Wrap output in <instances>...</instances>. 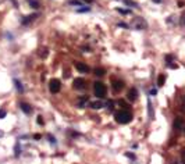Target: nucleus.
Segmentation results:
<instances>
[{
  "instance_id": "cd10ccee",
  "label": "nucleus",
  "mask_w": 185,
  "mask_h": 164,
  "mask_svg": "<svg viewBox=\"0 0 185 164\" xmlns=\"http://www.w3.org/2000/svg\"><path fill=\"white\" fill-rule=\"evenodd\" d=\"M118 26H123V28H128L127 24H124V22H118Z\"/></svg>"
},
{
  "instance_id": "473e14b6",
  "label": "nucleus",
  "mask_w": 185,
  "mask_h": 164,
  "mask_svg": "<svg viewBox=\"0 0 185 164\" xmlns=\"http://www.w3.org/2000/svg\"><path fill=\"white\" fill-rule=\"evenodd\" d=\"M182 107H184V110H185V96L182 97Z\"/></svg>"
},
{
  "instance_id": "0eeeda50",
  "label": "nucleus",
  "mask_w": 185,
  "mask_h": 164,
  "mask_svg": "<svg viewBox=\"0 0 185 164\" xmlns=\"http://www.w3.org/2000/svg\"><path fill=\"white\" fill-rule=\"evenodd\" d=\"M74 66H75V68L78 70V71H81V73H88V71H89V67H88L86 64H83V63H78V61H77Z\"/></svg>"
},
{
  "instance_id": "e433bc0d",
  "label": "nucleus",
  "mask_w": 185,
  "mask_h": 164,
  "mask_svg": "<svg viewBox=\"0 0 185 164\" xmlns=\"http://www.w3.org/2000/svg\"><path fill=\"white\" fill-rule=\"evenodd\" d=\"M153 2H155V3H160V2H161V0H153Z\"/></svg>"
},
{
  "instance_id": "f3484780",
  "label": "nucleus",
  "mask_w": 185,
  "mask_h": 164,
  "mask_svg": "<svg viewBox=\"0 0 185 164\" xmlns=\"http://www.w3.org/2000/svg\"><path fill=\"white\" fill-rule=\"evenodd\" d=\"M164 81H166V77H164V75H159V78H157V85H159V86H163Z\"/></svg>"
},
{
  "instance_id": "dca6fc26",
  "label": "nucleus",
  "mask_w": 185,
  "mask_h": 164,
  "mask_svg": "<svg viewBox=\"0 0 185 164\" xmlns=\"http://www.w3.org/2000/svg\"><path fill=\"white\" fill-rule=\"evenodd\" d=\"M88 11H91V8L85 6H80V8H77V13H88Z\"/></svg>"
},
{
  "instance_id": "9b49d317",
  "label": "nucleus",
  "mask_w": 185,
  "mask_h": 164,
  "mask_svg": "<svg viewBox=\"0 0 185 164\" xmlns=\"http://www.w3.org/2000/svg\"><path fill=\"white\" fill-rule=\"evenodd\" d=\"M91 107H92V109H95V110H100L103 107V103L99 102V100H98V102H92L91 103Z\"/></svg>"
},
{
  "instance_id": "a878e982",
  "label": "nucleus",
  "mask_w": 185,
  "mask_h": 164,
  "mask_svg": "<svg viewBox=\"0 0 185 164\" xmlns=\"http://www.w3.org/2000/svg\"><path fill=\"white\" fill-rule=\"evenodd\" d=\"M6 117V111L4 110H0V118H4Z\"/></svg>"
},
{
  "instance_id": "72a5a7b5",
  "label": "nucleus",
  "mask_w": 185,
  "mask_h": 164,
  "mask_svg": "<svg viewBox=\"0 0 185 164\" xmlns=\"http://www.w3.org/2000/svg\"><path fill=\"white\" fill-rule=\"evenodd\" d=\"M33 138H35V139H40V135H39V134H36V135L33 136Z\"/></svg>"
},
{
  "instance_id": "bb28decb",
  "label": "nucleus",
  "mask_w": 185,
  "mask_h": 164,
  "mask_svg": "<svg viewBox=\"0 0 185 164\" xmlns=\"http://www.w3.org/2000/svg\"><path fill=\"white\" fill-rule=\"evenodd\" d=\"M38 124H39V125H42V124H43V120H42V117H38Z\"/></svg>"
},
{
  "instance_id": "a211bd4d",
  "label": "nucleus",
  "mask_w": 185,
  "mask_h": 164,
  "mask_svg": "<svg viewBox=\"0 0 185 164\" xmlns=\"http://www.w3.org/2000/svg\"><path fill=\"white\" fill-rule=\"evenodd\" d=\"M14 84H15V86H17V89H18V92H22V91H24V88H22V85L20 84V81L15 79V81H14Z\"/></svg>"
},
{
  "instance_id": "6ab92c4d",
  "label": "nucleus",
  "mask_w": 185,
  "mask_h": 164,
  "mask_svg": "<svg viewBox=\"0 0 185 164\" xmlns=\"http://www.w3.org/2000/svg\"><path fill=\"white\" fill-rule=\"evenodd\" d=\"M40 57H43V58L47 57V49H46V48L40 50Z\"/></svg>"
},
{
  "instance_id": "393cba45",
  "label": "nucleus",
  "mask_w": 185,
  "mask_h": 164,
  "mask_svg": "<svg viewBox=\"0 0 185 164\" xmlns=\"http://www.w3.org/2000/svg\"><path fill=\"white\" fill-rule=\"evenodd\" d=\"M166 61L167 63H171V61H173V56H166Z\"/></svg>"
},
{
  "instance_id": "f704fd0d",
  "label": "nucleus",
  "mask_w": 185,
  "mask_h": 164,
  "mask_svg": "<svg viewBox=\"0 0 185 164\" xmlns=\"http://www.w3.org/2000/svg\"><path fill=\"white\" fill-rule=\"evenodd\" d=\"M182 159H184V161H185V149L182 150Z\"/></svg>"
},
{
  "instance_id": "c85d7f7f",
  "label": "nucleus",
  "mask_w": 185,
  "mask_h": 164,
  "mask_svg": "<svg viewBox=\"0 0 185 164\" xmlns=\"http://www.w3.org/2000/svg\"><path fill=\"white\" fill-rule=\"evenodd\" d=\"M181 24L182 25H185V13L182 14V17H181Z\"/></svg>"
},
{
  "instance_id": "c756f323",
  "label": "nucleus",
  "mask_w": 185,
  "mask_h": 164,
  "mask_svg": "<svg viewBox=\"0 0 185 164\" xmlns=\"http://www.w3.org/2000/svg\"><path fill=\"white\" fill-rule=\"evenodd\" d=\"M47 138L50 139V142H52V143H56V139L53 138V136H52V135H49V136H47Z\"/></svg>"
},
{
  "instance_id": "7ed1b4c3",
  "label": "nucleus",
  "mask_w": 185,
  "mask_h": 164,
  "mask_svg": "<svg viewBox=\"0 0 185 164\" xmlns=\"http://www.w3.org/2000/svg\"><path fill=\"white\" fill-rule=\"evenodd\" d=\"M146 26H148L146 21L143 18H141V17H136V18H134V21H132V28L138 29V31L146 29Z\"/></svg>"
},
{
  "instance_id": "423d86ee",
  "label": "nucleus",
  "mask_w": 185,
  "mask_h": 164,
  "mask_svg": "<svg viewBox=\"0 0 185 164\" xmlns=\"http://www.w3.org/2000/svg\"><path fill=\"white\" fill-rule=\"evenodd\" d=\"M74 88L75 89H83L85 88V79L83 78H77L74 81Z\"/></svg>"
},
{
  "instance_id": "20e7f679",
  "label": "nucleus",
  "mask_w": 185,
  "mask_h": 164,
  "mask_svg": "<svg viewBox=\"0 0 185 164\" xmlns=\"http://www.w3.org/2000/svg\"><path fill=\"white\" fill-rule=\"evenodd\" d=\"M60 88H61L60 81L58 79H50V82H49V89H50L52 93H58V92H60Z\"/></svg>"
},
{
  "instance_id": "1a4fd4ad",
  "label": "nucleus",
  "mask_w": 185,
  "mask_h": 164,
  "mask_svg": "<svg viewBox=\"0 0 185 164\" xmlns=\"http://www.w3.org/2000/svg\"><path fill=\"white\" fill-rule=\"evenodd\" d=\"M20 107H21V110H22V111H24L25 114H29L31 111H32L31 106H29V104H27V103H21V104H20Z\"/></svg>"
},
{
  "instance_id": "6e6552de",
  "label": "nucleus",
  "mask_w": 185,
  "mask_h": 164,
  "mask_svg": "<svg viewBox=\"0 0 185 164\" xmlns=\"http://www.w3.org/2000/svg\"><path fill=\"white\" fill-rule=\"evenodd\" d=\"M136 97H138V92H136V89H131V91L128 92L127 99L130 100V102H134V100H136Z\"/></svg>"
},
{
  "instance_id": "412c9836",
  "label": "nucleus",
  "mask_w": 185,
  "mask_h": 164,
  "mask_svg": "<svg viewBox=\"0 0 185 164\" xmlns=\"http://www.w3.org/2000/svg\"><path fill=\"white\" fill-rule=\"evenodd\" d=\"M148 107H149V116L153 117V110H152V103H150V100L148 102Z\"/></svg>"
},
{
  "instance_id": "4be33fe9",
  "label": "nucleus",
  "mask_w": 185,
  "mask_h": 164,
  "mask_svg": "<svg viewBox=\"0 0 185 164\" xmlns=\"http://www.w3.org/2000/svg\"><path fill=\"white\" fill-rule=\"evenodd\" d=\"M125 4H128V6H134V7H136V3H135V2H132V0H125Z\"/></svg>"
},
{
  "instance_id": "b1692460",
  "label": "nucleus",
  "mask_w": 185,
  "mask_h": 164,
  "mask_svg": "<svg viewBox=\"0 0 185 164\" xmlns=\"http://www.w3.org/2000/svg\"><path fill=\"white\" fill-rule=\"evenodd\" d=\"M107 106H109V110H110V111H113V109H114V107H113V106H114V103H113V102H109V103H107Z\"/></svg>"
},
{
  "instance_id": "2f4dec72",
  "label": "nucleus",
  "mask_w": 185,
  "mask_h": 164,
  "mask_svg": "<svg viewBox=\"0 0 185 164\" xmlns=\"http://www.w3.org/2000/svg\"><path fill=\"white\" fill-rule=\"evenodd\" d=\"M127 157H130V159H135L134 154H131V153H127Z\"/></svg>"
},
{
  "instance_id": "aec40b11",
  "label": "nucleus",
  "mask_w": 185,
  "mask_h": 164,
  "mask_svg": "<svg viewBox=\"0 0 185 164\" xmlns=\"http://www.w3.org/2000/svg\"><path fill=\"white\" fill-rule=\"evenodd\" d=\"M70 4L71 6H81V2L80 0H70Z\"/></svg>"
},
{
  "instance_id": "ddd939ff",
  "label": "nucleus",
  "mask_w": 185,
  "mask_h": 164,
  "mask_svg": "<svg viewBox=\"0 0 185 164\" xmlns=\"http://www.w3.org/2000/svg\"><path fill=\"white\" fill-rule=\"evenodd\" d=\"M36 18V14L35 15H27L25 18L22 20V24H28V22H31V21H33V20Z\"/></svg>"
},
{
  "instance_id": "9d476101",
  "label": "nucleus",
  "mask_w": 185,
  "mask_h": 164,
  "mask_svg": "<svg viewBox=\"0 0 185 164\" xmlns=\"http://www.w3.org/2000/svg\"><path fill=\"white\" fill-rule=\"evenodd\" d=\"M85 104H88V97L86 96H83V97H80L78 99V106L82 109V107H85Z\"/></svg>"
},
{
  "instance_id": "4468645a",
  "label": "nucleus",
  "mask_w": 185,
  "mask_h": 164,
  "mask_svg": "<svg viewBox=\"0 0 185 164\" xmlns=\"http://www.w3.org/2000/svg\"><path fill=\"white\" fill-rule=\"evenodd\" d=\"M105 74H106L105 68H96L95 70V75H96V77H103Z\"/></svg>"
},
{
  "instance_id": "f03ea898",
  "label": "nucleus",
  "mask_w": 185,
  "mask_h": 164,
  "mask_svg": "<svg viewBox=\"0 0 185 164\" xmlns=\"http://www.w3.org/2000/svg\"><path fill=\"white\" fill-rule=\"evenodd\" d=\"M93 92H95V96H98V97H105L106 93H107V89H106L105 84H102V82H95L93 84Z\"/></svg>"
},
{
  "instance_id": "5701e85b",
  "label": "nucleus",
  "mask_w": 185,
  "mask_h": 164,
  "mask_svg": "<svg viewBox=\"0 0 185 164\" xmlns=\"http://www.w3.org/2000/svg\"><path fill=\"white\" fill-rule=\"evenodd\" d=\"M117 11H118V13H121V14H128V13H130L128 10H124V8H117Z\"/></svg>"
},
{
  "instance_id": "f8f14e48",
  "label": "nucleus",
  "mask_w": 185,
  "mask_h": 164,
  "mask_svg": "<svg viewBox=\"0 0 185 164\" xmlns=\"http://www.w3.org/2000/svg\"><path fill=\"white\" fill-rule=\"evenodd\" d=\"M182 125H184V121H182L181 118H175V121H174V128L175 129H180Z\"/></svg>"
},
{
  "instance_id": "39448f33",
  "label": "nucleus",
  "mask_w": 185,
  "mask_h": 164,
  "mask_svg": "<svg viewBox=\"0 0 185 164\" xmlns=\"http://www.w3.org/2000/svg\"><path fill=\"white\" fill-rule=\"evenodd\" d=\"M123 88H124V82H123V81H114V82H113V91L116 92V93H118Z\"/></svg>"
},
{
  "instance_id": "f257e3e1",
  "label": "nucleus",
  "mask_w": 185,
  "mask_h": 164,
  "mask_svg": "<svg viewBox=\"0 0 185 164\" xmlns=\"http://www.w3.org/2000/svg\"><path fill=\"white\" fill-rule=\"evenodd\" d=\"M132 120V114L127 110H121L118 113H116V121L118 124H128Z\"/></svg>"
},
{
  "instance_id": "7c9ffc66",
  "label": "nucleus",
  "mask_w": 185,
  "mask_h": 164,
  "mask_svg": "<svg viewBox=\"0 0 185 164\" xmlns=\"http://www.w3.org/2000/svg\"><path fill=\"white\" fill-rule=\"evenodd\" d=\"M156 93H157L156 89H152V91H150V95H156Z\"/></svg>"
},
{
  "instance_id": "4c0bfd02",
  "label": "nucleus",
  "mask_w": 185,
  "mask_h": 164,
  "mask_svg": "<svg viewBox=\"0 0 185 164\" xmlns=\"http://www.w3.org/2000/svg\"><path fill=\"white\" fill-rule=\"evenodd\" d=\"M2 135H3V132H0V136H2Z\"/></svg>"
},
{
  "instance_id": "2eb2a0df",
  "label": "nucleus",
  "mask_w": 185,
  "mask_h": 164,
  "mask_svg": "<svg viewBox=\"0 0 185 164\" xmlns=\"http://www.w3.org/2000/svg\"><path fill=\"white\" fill-rule=\"evenodd\" d=\"M28 3L32 8H39V2L38 0H28Z\"/></svg>"
},
{
  "instance_id": "c9c22d12",
  "label": "nucleus",
  "mask_w": 185,
  "mask_h": 164,
  "mask_svg": "<svg viewBox=\"0 0 185 164\" xmlns=\"http://www.w3.org/2000/svg\"><path fill=\"white\" fill-rule=\"evenodd\" d=\"M83 2H88V3H92L93 0H83Z\"/></svg>"
}]
</instances>
